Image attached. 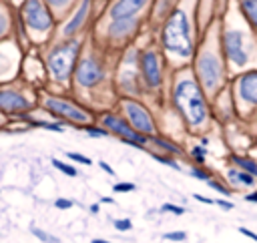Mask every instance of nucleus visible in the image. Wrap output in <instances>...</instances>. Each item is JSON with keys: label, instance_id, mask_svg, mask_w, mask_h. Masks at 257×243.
<instances>
[{"label": "nucleus", "instance_id": "nucleus-1", "mask_svg": "<svg viewBox=\"0 0 257 243\" xmlns=\"http://www.w3.org/2000/svg\"><path fill=\"white\" fill-rule=\"evenodd\" d=\"M155 0H104L92 24V40L104 50H124L149 24Z\"/></svg>", "mask_w": 257, "mask_h": 243}, {"label": "nucleus", "instance_id": "nucleus-2", "mask_svg": "<svg viewBox=\"0 0 257 243\" xmlns=\"http://www.w3.org/2000/svg\"><path fill=\"white\" fill-rule=\"evenodd\" d=\"M201 30L197 22V0H179L175 10L157 30V42L175 68L189 66L197 52Z\"/></svg>", "mask_w": 257, "mask_h": 243}, {"label": "nucleus", "instance_id": "nucleus-3", "mask_svg": "<svg viewBox=\"0 0 257 243\" xmlns=\"http://www.w3.org/2000/svg\"><path fill=\"white\" fill-rule=\"evenodd\" d=\"M171 102L191 133L203 135L209 129L213 120L211 98L197 80L191 64L175 70L171 84Z\"/></svg>", "mask_w": 257, "mask_h": 243}, {"label": "nucleus", "instance_id": "nucleus-4", "mask_svg": "<svg viewBox=\"0 0 257 243\" xmlns=\"http://www.w3.org/2000/svg\"><path fill=\"white\" fill-rule=\"evenodd\" d=\"M221 22V48L229 72H245L257 68V32L243 20L235 0H229L219 16Z\"/></svg>", "mask_w": 257, "mask_h": 243}, {"label": "nucleus", "instance_id": "nucleus-5", "mask_svg": "<svg viewBox=\"0 0 257 243\" xmlns=\"http://www.w3.org/2000/svg\"><path fill=\"white\" fill-rule=\"evenodd\" d=\"M191 68L209 94V98L217 96L229 84V66L221 48V22L219 18L201 34L197 52L193 56Z\"/></svg>", "mask_w": 257, "mask_h": 243}, {"label": "nucleus", "instance_id": "nucleus-6", "mask_svg": "<svg viewBox=\"0 0 257 243\" xmlns=\"http://www.w3.org/2000/svg\"><path fill=\"white\" fill-rule=\"evenodd\" d=\"M86 38H54V42L44 52V66L46 74L56 84H68L72 82V74L76 68V62L80 58V52L84 48Z\"/></svg>", "mask_w": 257, "mask_h": 243}, {"label": "nucleus", "instance_id": "nucleus-7", "mask_svg": "<svg viewBox=\"0 0 257 243\" xmlns=\"http://www.w3.org/2000/svg\"><path fill=\"white\" fill-rule=\"evenodd\" d=\"M106 50L102 46H98L92 36H86L84 48L80 52V58L76 62L74 74H72V84L78 90H96L106 82V58H104Z\"/></svg>", "mask_w": 257, "mask_h": 243}, {"label": "nucleus", "instance_id": "nucleus-8", "mask_svg": "<svg viewBox=\"0 0 257 243\" xmlns=\"http://www.w3.org/2000/svg\"><path fill=\"white\" fill-rule=\"evenodd\" d=\"M16 14L22 20L32 44L42 46L56 36L58 18L44 0H24L22 6L16 10Z\"/></svg>", "mask_w": 257, "mask_h": 243}, {"label": "nucleus", "instance_id": "nucleus-9", "mask_svg": "<svg viewBox=\"0 0 257 243\" xmlns=\"http://www.w3.org/2000/svg\"><path fill=\"white\" fill-rule=\"evenodd\" d=\"M40 104L44 110H48L52 116H56L58 120H62L66 125H74L78 129H84V127L94 123V114L86 106H82L76 100L66 98L62 94H44Z\"/></svg>", "mask_w": 257, "mask_h": 243}, {"label": "nucleus", "instance_id": "nucleus-10", "mask_svg": "<svg viewBox=\"0 0 257 243\" xmlns=\"http://www.w3.org/2000/svg\"><path fill=\"white\" fill-rule=\"evenodd\" d=\"M139 52H141V48L131 44V46H126L122 50V54L118 58L116 88L120 90L122 96L137 98L145 90L143 88V80H141V70H139Z\"/></svg>", "mask_w": 257, "mask_h": 243}, {"label": "nucleus", "instance_id": "nucleus-11", "mask_svg": "<svg viewBox=\"0 0 257 243\" xmlns=\"http://www.w3.org/2000/svg\"><path fill=\"white\" fill-rule=\"evenodd\" d=\"M165 66H167V58L157 44H147L141 48L139 52V70H141V80H143V88L145 90H159L165 82Z\"/></svg>", "mask_w": 257, "mask_h": 243}, {"label": "nucleus", "instance_id": "nucleus-12", "mask_svg": "<svg viewBox=\"0 0 257 243\" xmlns=\"http://www.w3.org/2000/svg\"><path fill=\"white\" fill-rule=\"evenodd\" d=\"M237 114L249 116L257 110V68H249L245 72L235 74V78L229 82Z\"/></svg>", "mask_w": 257, "mask_h": 243}, {"label": "nucleus", "instance_id": "nucleus-13", "mask_svg": "<svg viewBox=\"0 0 257 243\" xmlns=\"http://www.w3.org/2000/svg\"><path fill=\"white\" fill-rule=\"evenodd\" d=\"M94 4L96 0H80L66 18L58 22L54 38H78L86 34V28L94 24Z\"/></svg>", "mask_w": 257, "mask_h": 243}, {"label": "nucleus", "instance_id": "nucleus-14", "mask_svg": "<svg viewBox=\"0 0 257 243\" xmlns=\"http://www.w3.org/2000/svg\"><path fill=\"white\" fill-rule=\"evenodd\" d=\"M118 106H120L122 116L131 123V127H133L137 133H141V135H145V137H155V135H159L157 120H155L153 112H151L149 106H145L139 98L120 96Z\"/></svg>", "mask_w": 257, "mask_h": 243}, {"label": "nucleus", "instance_id": "nucleus-15", "mask_svg": "<svg viewBox=\"0 0 257 243\" xmlns=\"http://www.w3.org/2000/svg\"><path fill=\"white\" fill-rule=\"evenodd\" d=\"M96 120H98L100 127H104L110 135L118 137L122 143L131 145V147H135V149H147V145H149V137L137 133V131L131 127V123L122 116V112L104 110L102 114H98Z\"/></svg>", "mask_w": 257, "mask_h": 243}, {"label": "nucleus", "instance_id": "nucleus-16", "mask_svg": "<svg viewBox=\"0 0 257 243\" xmlns=\"http://www.w3.org/2000/svg\"><path fill=\"white\" fill-rule=\"evenodd\" d=\"M34 106V98L14 86L0 88V110L6 114H26Z\"/></svg>", "mask_w": 257, "mask_h": 243}, {"label": "nucleus", "instance_id": "nucleus-17", "mask_svg": "<svg viewBox=\"0 0 257 243\" xmlns=\"http://www.w3.org/2000/svg\"><path fill=\"white\" fill-rule=\"evenodd\" d=\"M177 4H179V0H155V4L151 8V16H149V26L157 32L159 26L169 18V14L175 10Z\"/></svg>", "mask_w": 257, "mask_h": 243}, {"label": "nucleus", "instance_id": "nucleus-18", "mask_svg": "<svg viewBox=\"0 0 257 243\" xmlns=\"http://www.w3.org/2000/svg\"><path fill=\"white\" fill-rule=\"evenodd\" d=\"M227 181H229L231 189H255L257 187V179L251 173H247L239 167H233V165L227 169Z\"/></svg>", "mask_w": 257, "mask_h": 243}, {"label": "nucleus", "instance_id": "nucleus-19", "mask_svg": "<svg viewBox=\"0 0 257 243\" xmlns=\"http://www.w3.org/2000/svg\"><path fill=\"white\" fill-rule=\"evenodd\" d=\"M16 26L14 6L8 0H0V40H4Z\"/></svg>", "mask_w": 257, "mask_h": 243}, {"label": "nucleus", "instance_id": "nucleus-20", "mask_svg": "<svg viewBox=\"0 0 257 243\" xmlns=\"http://www.w3.org/2000/svg\"><path fill=\"white\" fill-rule=\"evenodd\" d=\"M235 6L243 20L257 32V0H235Z\"/></svg>", "mask_w": 257, "mask_h": 243}, {"label": "nucleus", "instance_id": "nucleus-21", "mask_svg": "<svg viewBox=\"0 0 257 243\" xmlns=\"http://www.w3.org/2000/svg\"><path fill=\"white\" fill-rule=\"evenodd\" d=\"M149 145H155L161 153H167V155H173V157H181V155L185 153L183 147H179L177 143H173V141H169V139H165V137H161V135L149 137Z\"/></svg>", "mask_w": 257, "mask_h": 243}, {"label": "nucleus", "instance_id": "nucleus-22", "mask_svg": "<svg viewBox=\"0 0 257 243\" xmlns=\"http://www.w3.org/2000/svg\"><path fill=\"white\" fill-rule=\"evenodd\" d=\"M229 161H231V165H233V167H239V169H243V171L251 173V175L257 179V159H255V157L233 153V155L229 157Z\"/></svg>", "mask_w": 257, "mask_h": 243}, {"label": "nucleus", "instance_id": "nucleus-23", "mask_svg": "<svg viewBox=\"0 0 257 243\" xmlns=\"http://www.w3.org/2000/svg\"><path fill=\"white\" fill-rule=\"evenodd\" d=\"M48 6H50V10L54 12V16L58 18V22L62 20V18H66L68 16V12L80 2V0H44Z\"/></svg>", "mask_w": 257, "mask_h": 243}, {"label": "nucleus", "instance_id": "nucleus-24", "mask_svg": "<svg viewBox=\"0 0 257 243\" xmlns=\"http://www.w3.org/2000/svg\"><path fill=\"white\" fill-rule=\"evenodd\" d=\"M28 125L46 129V131H54V133H64V125L66 123H62V120H32V118H28Z\"/></svg>", "mask_w": 257, "mask_h": 243}, {"label": "nucleus", "instance_id": "nucleus-25", "mask_svg": "<svg viewBox=\"0 0 257 243\" xmlns=\"http://www.w3.org/2000/svg\"><path fill=\"white\" fill-rule=\"evenodd\" d=\"M149 153H151V157H153L155 161H159V163H163V165H167V167H171V169L181 171V165L177 163V157L167 155V153H159V151H149Z\"/></svg>", "mask_w": 257, "mask_h": 243}, {"label": "nucleus", "instance_id": "nucleus-26", "mask_svg": "<svg viewBox=\"0 0 257 243\" xmlns=\"http://www.w3.org/2000/svg\"><path fill=\"white\" fill-rule=\"evenodd\" d=\"M207 185H209L213 191L221 193L223 197H231V195H233V189H231V185H225V183H223V181H219V179H213V177H211V179L207 181Z\"/></svg>", "mask_w": 257, "mask_h": 243}, {"label": "nucleus", "instance_id": "nucleus-27", "mask_svg": "<svg viewBox=\"0 0 257 243\" xmlns=\"http://www.w3.org/2000/svg\"><path fill=\"white\" fill-rule=\"evenodd\" d=\"M189 175L195 177V179H199V181H205V183L213 177V173H211L209 169H205L203 165H193V167L189 169Z\"/></svg>", "mask_w": 257, "mask_h": 243}, {"label": "nucleus", "instance_id": "nucleus-28", "mask_svg": "<svg viewBox=\"0 0 257 243\" xmlns=\"http://www.w3.org/2000/svg\"><path fill=\"white\" fill-rule=\"evenodd\" d=\"M191 159L195 161V165H205L207 147H203V145H193V149H191Z\"/></svg>", "mask_w": 257, "mask_h": 243}, {"label": "nucleus", "instance_id": "nucleus-29", "mask_svg": "<svg viewBox=\"0 0 257 243\" xmlns=\"http://www.w3.org/2000/svg\"><path fill=\"white\" fill-rule=\"evenodd\" d=\"M50 161H52V167L58 169L60 173H64L66 177H76V175H78L76 167H72V165H68V163H62V161H58V159H50Z\"/></svg>", "mask_w": 257, "mask_h": 243}, {"label": "nucleus", "instance_id": "nucleus-30", "mask_svg": "<svg viewBox=\"0 0 257 243\" xmlns=\"http://www.w3.org/2000/svg\"><path fill=\"white\" fill-rule=\"evenodd\" d=\"M84 133L88 135V137H96V139H102V137H108L110 133L104 129V127H100V125H88V127H84Z\"/></svg>", "mask_w": 257, "mask_h": 243}, {"label": "nucleus", "instance_id": "nucleus-31", "mask_svg": "<svg viewBox=\"0 0 257 243\" xmlns=\"http://www.w3.org/2000/svg\"><path fill=\"white\" fill-rule=\"evenodd\" d=\"M30 233H32L34 237H38L42 243H58V239H56L54 235H48L46 231H42V229H38V227H30Z\"/></svg>", "mask_w": 257, "mask_h": 243}, {"label": "nucleus", "instance_id": "nucleus-32", "mask_svg": "<svg viewBox=\"0 0 257 243\" xmlns=\"http://www.w3.org/2000/svg\"><path fill=\"white\" fill-rule=\"evenodd\" d=\"M159 211H161V213H173V215H183V213H185V207H181V205H175V203H163Z\"/></svg>", "mask_w": 257, "mask_h": 243}, {"label": "nucleus", "instance_id": "nucleus-33", "mask_svg": "<svg viewBox=\"0 0 257 243\" xmlns=\"http://www.w3.org/2000/svg\"><path fill=\"white\" fill-rule=\"evenodd\" d=\"M66 157L70 159V161H76V163H80V165H86V167H90L92 165V161L86 157V155H80V153H66Z\"/></svg>", "mask_w": 257, "mask_h": 243}, {"label": "nucleus", "instance_id": "nucleus-34", "mask_svg": "<svg viewBox=\"0 0 257 243\" xmlns=\"http://www.w3.org/2000/svg\"><path fill=\"white\" fill-rule=\"evenodd\" d=\"M112 225H114L116 231H131L133 229V221L131 219H114Z\"/></svg>", "mask_w": 257, "mask_h": 243}, {"label": "nucleus", "instance_id": "nucleus-35", "mask_svg": "<svg viewBox=\"0 0 257 243\" xmlns=\"http://www.w3.org/2000/svg\"><path fill=\"white\" fill-rule=\"evenodd\" d=\"M135 189H137L135 183H116V185H112V191L114 193H131Z\"/></svg>", "mask_w": 257, "mask_h": 243}, {"label": "nucleus", "instance_id": "nucleus-36", "mask_svg": "<svg viewBox=\"0 0 257 243\" xmlns=\"http://www.w3.org/2000/svg\"><path fill=\"white\" fill-rule=\"evenodd\" d=\"M163 237L169 239V241H185L187 239V233L185 231H171V233H165Z\"/></svg>", "mask_w": 257, "mask_h": 243}, {"label": "nucleus", "instance_id": "nucleus-37", "mask_svg": "<svg viewBox=\"0 0 257 243\" xmlns=\"http://www.w3.org/2000/svg\"><path fill=\"white\" fill-rule=\"evenodd\" d=\"M72 205H74V203H72L70 199H62V197L54 201V207H56V209H62V211H64V209H70Z\"/></svg>", "mask_w": 257, "mask_h": 243}, {"label": "nucleus", "instance_id": "nucleus-38", "mask_svg": "<svg viewBox=\"0 0 257 243\" xmlns=\"http://www.w3.org/2000/svg\"><path fill=\"white\" fill-rule=\"evenodd\" d=\"M239 233L245 235V237H249V239H253V241L257 243V233H255V231H251V229H247V227H239Z\"/></svg>", "mask_w": 257, "mask_h": 243}, {"label": "nucleus", "instance_id": "nucleus-39", "mask_svg": "<svg viewBox=\"0 0 257 243\" xmlns=\"http://www.w3.org/2000/svg\"><path fill=\"white\" fill-rule=\"evenodd\" d=\"M215 205H219L223 211H231V209H233V203H231V201H225V199H217Z\"/></svg>", "mask_w": 257, "mask_h": 243}, {"label": "nucleus", "instance_id": "nucleus-40", "mask_svg": "<svg viewBox=\"0 0 257 243\" xmlns=\"http://www.w3.org/2000/svg\"><path fill=\"white\" fill-rule=\"evenodd\" d=\"M98 167H100L104 173H108L110 177H114V171H112V167H110L108 163H104V161H98Z\"/></svg>", "mask_w": 257, "mask_h": 243}, {"label": "nucleus", "instance_id": "nucleus-41", "mask_svg": "<svg viewBox=\"0 0 257 243\" xmlns=\"http://www.w3.org/2000/svg\"><path fill=\"white\" fill-rule=\"evenodd\" d=\"M243 199L249 201V203H257V191H253V193H245Z\"/></svg>", "mask_w": 257, "mask_h": 243}, {"label": "nucleus", "instance_id": "nucleus-42", "mask_svg": "<svg viewBox=\"0 0 257 243\" xmlns=\"http://www.w3.org/2000/svg\"><path fill=\"white\" fill-rule=\"evenodd\" d=\"M195 199H197V201H201V203H207V205H213V203H215L213 199H209V197H203V195H195Z\"/></svg>", "mask_w": 257, "mask_h": 243}, {"label": "nucleus", "instance_id": "nucleus-43", "mask_svg": "<svg viewBox=\"0 0 257 243\" xmlns=\"http://www.w3.org/2000/svg\"><path fill=\"white\" fill-rule=\"evenodd\" d=\"M98 211H100V207H98V203H94V205H90V213H92V215H96Z\"/></svg>", "mask_w": 257, "mask_h": 243}, {"label": "nucleus", "instance_id": "nucleus-44", "mask_svg": "<svg viewBox=\"0 0 257 243\" xmlns=\"http://www.w3.org/2000/svg\"><path fill=\"white\" fill-rule=\"evenodd\" d=\"M100 203H108V205H110V203H114V199H112V197H102Z\"/></svg>", "mask_w": 257, "mask_h": 243}, {"label": "nucleus", "instance_id": "nucleus-45", "mask_svg": "<svg viewBox=\"0 0 257 243\" xmlns=\"http://www.w3.org/2000/svg\"><path fill=\"white\" fill-rule=\"evenodd\" d=\"M227 2H229V0H219V6H221V12L225 10V6H227Z\"/></svg>", "mask_w": 257, "mask_h": 243}, {"label": "nucleus", "instance_id": "nucleus-46", "mask_svg": "<svg viewBox=\"0 0 257 243\" xmlns=\"http://www.w3.org/2000/svg\"><path fill=\"white\" fill-rule=\"evenodd\" d=\"M90 243H110V241H104V239H92Z\"/></svg>", "mask_w": 257, "mask_h": 243}]
</instances>
